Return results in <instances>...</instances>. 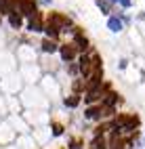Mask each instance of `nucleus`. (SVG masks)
Listing matches in <instances>:
<instances>
[{
	"label": "nucleus",
	"mask_w": 145,
	"mask_h": 149,
	"mask_svg": "<svg viewBox=\"0 0 145 149\" xmlns=\"http://www.w3.org/2000/svg\"><path fill=\"white\" fill-rule=\"evenodd\" d=\"M70 149H82V141H80V139H72Z\"/></svg>",
	"instance_id": "15"
},
{
	"label": "nucleus",
	"mask_w": 145,
	"mask_h": 149,
	"mask_svg": "<svg viewBox=\"0 0 145 149\" xmlns=\"http://www.w3.org/2000/svg\"><path fill=\"white\" fill-rule=\"evenodd\" d=\"M44 32H46V36L53 40V38H55L57 34H59V27H57L53 21H48V23H44Z\"/></svg>",
	"instance_id": "7"
},
{
	"label": "nucleus",
	"mask_w": 145,
	"mask_h": 149,
	"mask_svg": "<svg viewBox=\"0 0 145 149\" xmlns=\"http://www.w3.org/2000/svg\"><path fill=\"white\" fill-rule=\"evenodd\" d=\"M120 4L122 6H130V0H120Z\"/></svg>",
	"instance_id": "16"
},
{
	"label": "nucleus",
	"mask_w": 145,
	"mask_h": 149,
	"mask_svg": "<svg viewBox=\"0 0 145 149\" xmlns=\"http://www.w3.org/2000/svg\"><path fill=\"white\" fill-rule=\"evenodd\" d=\"M30 32H42L44 29V23H42V19H40V13H36L34 17H30Z\"/></svg>",
	"instance_id": "4"
},
{
	"label": "nucleus",
	"mask_w": 145,
	"mask_h": 149,
	"mask_svg": "<svg viewBox=\"0 0 145 149\" xmlns=\"http://www.w3.org/2000/svg\"><path fill=\"white\" fill-rule=\"evenodd\" d=\"M86 118H89V120H97V118H103L101 105H99V107H89V109H86Z\"/></svg>",
	"instance_id": "6"
},
{
	"label": "nucleus",
	"mask_w": 145,
	"mask_h": 149,
	"mask_svg": "<svg viewBox=\"0 0 145 149\" xmlns=\"http://www.w3.org/2000/svg\"><path fill=\"white\" fill-rule=\"evenodd\" d=\"M17 6H19V13L25 15V17H34V15H36V4H34V0H17Z\"/></svg>",
	"instance_id": "2"
},
{
	"label": "nucleus",
	"mask_w": 145,
	"mask_h": 149,
	"mask_svg": "<svg viewBox=\"0 0 145 149\" xmlns=\"http://www.w3.org/2000/svg\"><path fill=\"white\" fill-rule=\"evenodd\" d=\"M95 2H97V6H99L103 13H109V4L105 2V0H95Z\"/></svg>",
	"instance_id": "12"
},
{
	"label": "nucleus",
	"mask_w": 145,
	"mask_h": 149,
	"mask_svg": "<svg viewBox=\"0 0 145 149\" xmlns=\"http://www.w3.org/2000/svg\"><path fill=\"white\" fill-rule=\"evenodd\" d=\"M42 51H44V53H55V51H57V44L51 40V38H46V40L42 42Z\"/></svg>",
	"instance_id": "10"
},
{
	"label": "nucleus",
	"mask_w": 145,
	"mask_h": 149,
	"mask_svg": "<svg viewBox=\"0 0 145 149\" xmlns=\"http://www.w3.org/2000/svg\"><path fill=\"white\" fill-rule=\"evenodd\" d=\"M61 132H63V126H61L59 122H55V124H53V134H55V136H59Z\"/></svg>",
	"instance_id": "14"
},
{
	"label": "nucleus",
	"mask_w": 145,
	"mask_h": 149,
	"mask_svg": "<svg viewBox=\"0 0 145 149\" xmlns=\"http://www.w3.org/2000/svg\"><path fill=\"white\" fill-rule=\"evenodd\" d=\"M0 13H15L13 11V0H0Z\"/></svg>",
	"instance_id": "9"
},
{
	"label": "nucleus",
	"mask_w": 145,
	"mask_h": 149,
	"mask_svg": "<svg viewBox=\"0 0 145 149\" xmlns=\"http://www.w3.org/2000/svg\"><path fill=\"white\" fill-rule=\"evenodd\" d=\"M74 40H76V48H80V51H86V46H89V40L80 34V32H76V36H74Z\"/></svg>",
	"instance_id": "5"
},
{
	"label": "nucleus",
	"mask_w": 145,
	"mask_h": 149,
	"mask_svg": "<svg viewBox=\"0 0 145 149\" xmlns=\"http://www.w3.org/2000/svg\"><path fill=\"white\" fill-rule=\"evenodd\" d=\"M65 105H70V107H76V105H78V95H72L70 99H65Z\"/></svg>",
	"instance_id": "13"
},
{
	"label": "nucleus",
	"mask_w": 145,
	"mask_h": 149,
	"mask_svg": "<svg viewBox=\"0 0 145 149\" xmlns=\"http://www.w3.org/2000/svg\"><path fill=\"white\" fill-rule=\"evenodd\" d=\"M112 2H120V0H112Z\"/></svg>",
	"instance_id": "17"
},
{
	"label": "nucleus",
	"mask_w": 145,
	"mask_h": 149,
	"mask_svg": "<svg viewBox=\"0 0 145 149\" xmlns=\"http://www.w3.org/2000/svg\"><path fill=\"white\" fill-rule=\"evenodd\" d=\"M107 27L112 29V32H120L122 29V21L118 17H109V21H107Z\"/></svg>",
	"instance_id": "8"
},
{
	"label": "nucleus",
	"mask_w": 145,
	"mask_h": 149,
	"mask_svg": "<svg viewBox=\"0 0 145 149\" xmlns=\"http://www.w3.org/2000/svg\"><path fill=\"white\" fill-rule=\"evenodd\" d=\"M11 25H13V27H19V25H21V15H17V11L11 13Z\"/></svg>",
	"instance_id": "11"
},
{
	"label": "nucleus",
	"mask_w": 145,
	"mask_h": 149,
	"mask_svg": "<svg viewBox=\"0 0 145 149\" xmlns=\"http://www.w3.org/2000/svg\"><path fill=\"white\" fill-rule=\"evenodd\" d=\"M114 126L120 130H135L139 126V118L137 116H118L114 120Z\"/></svg>",
	"instance_id": "1"
},
{
	"label": "nucleus",
	"mask_w": 145,
	"mask_h": 149,
	"mask_svg": "<svg viewBox=\"0 0 145 149\" xmlns=\"http://www.w3.org/2000/svg\"><path fill=\"white\" fill-rule=\"evenodd\" d=\"M59 53H61V57H63V61H72V59L76 57V46H74V44H63V46L59 48Z\"/></svg>",
	"instance_id": "3"
}]
</instances>
